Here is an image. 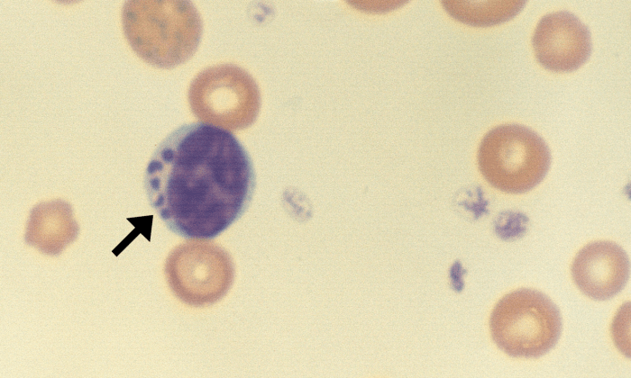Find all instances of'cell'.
Segmentation results:
<instances>
[{
	"label": "cell",
	"instance_id": "obj_1",
	"mask_svg": "<svg viewBox=\"0 0 631 378\" xmlns=\"http://www.w3.org/2000/svg\"><path fill=\"white\" fill-rule=\"evenodd\" d=\"M144 184L151 207L172 232L211 239L246 211L255 171L233 133L195 122L160 142L148 163Z\"/></svg>",
	"mask_w": 631,
	"mask_h": 378
},
{
	"label": "cell",
	"instance_id": "obj_2",
	"mask_svg": "<svg viewBox=\"0 0 631 378\" xmlns=\"http://www.w3.org/2000/svg\"><path fill=\"white\" fill-rule=\"evenodd\" d=\"M122 22L133 51L158 68H170L185 62L200 40L199 14L186 1H126Z\"/></svg>",
	"mask_w": 631,
	"mask_h": 378
},
{
	"label": "cell",
	"instance_id": "obj_3",
	"mask_svg": "<svg viewBox=\"0 0 631 378\" xmlns=\"http://www.w3.org/2000/svg\"><path fill=\"white\" fill-rule=\"evenodd\" d=\"M489 329L495 344L513 357L535 358L557 343L562 331L556 305L535 289L503 296L492 310Z\"/></svg>",
	"mask_w": 631,
	"mask_h": 378
},
{
	"label": "cell",
	"instance_id": "obj_4",
	"mask_svg": "<svg viewBox=\"0 0 631 378\" xmlns=\"http://www.w3.org/2000/svg\"><path fill=\"white\" fill-rule=\"evenodd\" d=\"M551 155L544 140L532 130L518 124H504L490 130L478 150L479 168L496 189L522 194L545 176Z\"/></svg>",
	"mask_w": 631,
	"mask_h": 378
},
{
	"label": "cell",
	"instance_id": "obj_5",
	"mask_svg": "<svg viewBox=\"0 0 631 378\" xmlns=\"http://www.w3.org/2000/svg\"><path fill=\"white\" fill-rule=\"evenodd\" d=\"M165 273L174 293L192 306L213 304L230 289L234 269L221 247L201 241L178 246L168 256Z\"/></svg>",
	"mask_w": 631,
	"mask_h": 378
},
{
	"label": "cell",
	"instance_id": "obj_6",
	"mask_svg": "<svg viewBox=\"0 0 631 378\" xmlns=\"http://www.w3.org/2000/svg\"><path fill=\"white\" fill-rule=\"evenodd\" d=\"M189 103L192 112L200 120L239 130L254 122L260 109V94L248 76H223L210 68L192 82Z\"/></svg>",
	"mask_w": 631,
	"mask_h": 378
},
{
	"label": "cell",
	"instance_id": "obj_7",
	"mask_svg": "<svg viewBox=\"0 0 631 378\" xmlns=\"http://www.w3.org/2000/svg\"><path fill=\"white\" fill-rule=\"evenodd\" d=\"M532 45L537 61L554 72L578 69L591 51L589 29L566 11L544 15L535 27Z\"/></svg>",
	"mask_w": 631,
	"mask_h": 378
},
{
	"label": "cell",
	"instance_id": "obj_8",
	"mask_svg": "<svg viewBox=\"0 0 631 378\" xmlns=\"http://www.w3.org/2000/svg\"><path fill=\"white\" fill-rule=\"evenodd\" d=\"M571 274L582 293L593 300L604 301L625 286L629 275V260L617 244L594 241L577 253Z\"/></svg>",
	"mask_w": 631,
	"mask_h": 378
},
{
	"label": "cell",
	"instance_id": "obj_9",
	"mask_svg": "<svg viewBox=\"0 0 631 378\" xmlns=\"http://www.w3.org/2000/svg\"><path fill=\"white\" fill-rule=\"evenodd\" d=\"M446 11L455 19L474 26L495 25L513 18L525 1H443Z\"/></svg>",
	"mask_w": 631,
	"mask_h": 378
}]
</instances>
